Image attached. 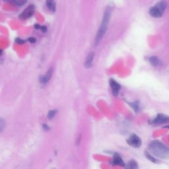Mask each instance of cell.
<instances>
[{"mask_svg":"<svg viewBox=\"0 0 169 169\" xmlns=\"http://www.w3.org/2000/svg\"><path fill=\"white\" fill-rule=\"evenodd\" d=\"M148 151L151 155L162 159H169V147L158 140H154L149 143Z\"/></svg>","mask_w":169,"mask_h":169,"instance_id":"1","label":"cell"},{"mask_svg":"<svg viewBox=\"0 0 169 169\" xmlns=\"http://www.w3.org/2000/svg\"><path fill=\"white\" fill-rule=\"evenodd\" d=\"M111 13H112V9L110 7H106V9L104 15H103L102 23H101V25L100 27H99L98 31H97L96 37H95L94 39V45L98 46V44L100 43L101 40L104 37L106 32L107 31L108 28V23L110 21V19L111 16Z\"/></svg>","mask_w":169,"mask_h":169,"instance_id":"2","label":"cell"},{"mask_svg":"<svg viewBox=\"0 0 169 169\" xmlns=\"http://www.w3.org/2000/svg\"><path fill=\"white\" fill-rule=\"evenodd\" d=\"M167 3L165 0H162L149 9V14L154 18H160L163 15Z\"/></svg>","mask_w":169,"mask_h":169,"instance_id":"3","label":"cell"},{"mask_svg":"<svg viewBox=\"0 0 169 169\" xmlns=\"http://www.w3.org/2000/svg\"><path fill=\"white\" fill-rule=\"evenodd\" d=\"M169 122V116L167 115L164 114H158L153 119L150 120L149 121V124L151 125L157 126L161 125L167 123Z\"/></svg>","mask_w":169,"mask_h":169,"instance_id":"4","label":"cell"},{"mask_svg":"<svg viewBox=\"0 0 169 169\" xmlns=\"http://www.w3.org/2000/svg\"><path fill=\"white\" fill-rule=\"evenodd\" d=\"M126 143L130 145V147L134 148H139L141 146V139L137 135L135 134H131L128 139H126Z\"/></svg>","mask_w":169,"mask_h":169,"instance_id":"5","label":"cell"},{"mask_svg":"<svg viewBox=\"0 0 169 169\" xmlns=\"http://www.w3.org/2000/svg\"><path fill=\"white\" fill-rule=\"evenodd\" d=\"M34 12H35V6L33 5H31L27 7V9L21 13L19 15V17L21 20L27 19L31 17L33 15Z\"/></svg>","mask_w":169,"mask_h":169,"instance_id":"6","label":"cell"},{"mask_svg":"<svg viewBox=\"0 0 169 169\" xmlns=\"http://www.w3.org/2000/svg\"><path fill=\"white\" fill-rule=\"evenodd\" d=\"M111 163L112 165L114 166H125L126 163L124 162L123 159L119 153H115L113 155V158L112 160Z\"/></svg>","mask_w":169,"mask_h":169,"instance_id":"7","label":"cell"},{"mask_svg":"<svg viewBox=\"0 0 169 169\" xmlns=\"http://www.w3.org/2000/svg\"><path fill=\"white\" fill-rule=\"evenodd\" d=\"M110 85L112 94L114 96H117L118 94H119L120 88H121V86H120V84L118 83H117L115 80L111 79H110Z\"/></svg>","mask_w":169,"mask_h":169,"instance_id":"8","label":"cell"},{"mask_svg":"<svg viewBox=\"0 0 169 169\" xmlns=\"http://www.w3.org/2000/svg\"><path fill=\"white\" fill-rule=\"evenodd\" d=\"M53 71H54V70H53V67H50L45 75L40 76L39 77L40 82H41V83H44V84L47 83L48 82L50 81V79H51L52 74H53Z\"/></svg>","mask_w":169,"mask_h":169,"instance_id":"9","label":"cell"},{"mask_svg":"<svg viewBox=\"0 0 169 169\" xmlns=\"http://www.w3.org/2000/svg\"><path fill=\"white\" fill-rule=\"evenodd\" d=\"M94 56V53L93 52H90L86 56L85 62H84V67L86 68H90L92 65Z\"/></svg>","mask_w":169,"mask_h":169,"instance_id":"10","label":"cell"},{"mask_svg":"<svg viewBox=\"0 0 169 169\" xmlns=\"http://www.w3.org/2000/svg\"><path fill=\"white\" fill-rule=\"evenodd\" d=\"M124 168L125 169H139V165L137 161L131 159L129 161L126 163L125 166H124Z\"/></svg>","mask_w":169,"mask_h":169,"instance_id":"11","label":"cell"},{"mask_svg":"<svg viewBox=\"0 0 169 169\" xmlns=\"http://www.w3.org/2000/svg\"><path fill=\"white\" fill-rule=\"evenodd\" d=\"M149 62L154 67H158L161 65V62L159 59L156 56H151L149 58Z\"/></svg>","mask_w":169,"mask_h":169,"instance_id":"12","label":"cell"},{"mask_svg":"<svg viewBox=\"0 0 169 169\" xmlns=\"http://www.w3.org/2000/svg\"><path fill=\"white\" fill-rule=\"evenodd\" d=\"M145 157H146L148 160H149L150 161L153 162V163H158V160H157V158H156L155 157H153V155H151V153H149V151H145Z\"/></svg>","mask_w":169,"mask_h":169,"instance_id":"13","label":"cell"},{"mask_svg":"<svg viewBox=\"0 0 169 169\" xmlns=\"http://www.w3.org/2000/svg\"><path fill=\"white\" fill-rule=\"evenodd\" d=\"M129 104L132 108L133 110L135 111V112L137 113L140 110V105H139L138 101H136V102H129Z\"/></svg>","mask_w":169,"mask_h":169,"instance_id":"14","label":"cell"},{"mask_svg":"<svg viewBox=\"0 0 169 169\" xmlns=\"http://www.w3.org/2000/svg\"><path fill=\"white\" fill-rule=\"evenodd\" d=\"M46 6L49 9H51L53 12L56 11V5L52 0H46Z\"/></svg>","mask_w":169,"mask_h":169,"instance_id":"15","label":"cell"},{"mask_svg":"<svg viewBox=\"0 0 169 169\" xmlns=\"http://www.w3.org/2000/svg\"><path fill=\"white\" fill-rule=\"evenodd\" d=\"M57 110H50L48 113V118L49 120H52L53 118L54 117L55 115L56 114Z\"/></svg>","mask_w":169,"mask_h":169,"instance_id":"16","label":"cell"},{"mask_svg":"<svg viewBox=\"0 0 169 169\" xmlns=\"http://www.w3.org/2000/svg\"><path fill=\"white\" fill-rule=\"evenodd\" d=\"M5 120H4L3 118H0V128H1L2 130H3V129L4 128V126H5Z\"/></svg>","mask_w":169,"mask_h":169,"instance_id":"17","label":"cell"},{"mask_svg":"<svg viewBox=\"0 0 169 169\" xmlns=\"http://www.w3.org/2000/svg\"><path fill=\"white\" fill-rule=\"evenodd\" d=\"M27 0H17V5L18 6H21L23 5L24 4L27 3Z\"/></svg>","mask_w":169,"mask_h":169,"instance_id":"18","label":"cell"},{"mask_svg":"<svg viewBox=\"0 0 169 169\" xmlns=\"http://www.w3.org/2000/svg\"><path fill=\"white\" fill-rule=\"evenodd\" d=\"M15 42L16 43H17L19 44H23L25 43V41H23L21 39H19V38H17L15 39Z\"/></svg>","mask_w":169,"mask_h":169,"instance_id":"19","label":"cell"},{"mask_svg":"<svg viewBox=\"0 0 169 169\" xmlns=\"http://www.w3.org/2000/svg\"><path fill=\"white\" fill-rule=\"evenodd\" d=\"M28 41L30 42L31 43H35L36 41H37V40H36L35 38L34 37H30L28 39Z\"/></svg>","mask_w":169,"mask_h":169,"instance_id":"20","label":"cell"},{"mask_svg":"<svg viewBox=\"0 0 169 169\" xmlns=\"http://www.w3.org/2000/svg\"><path fill=\"white\" fill-rule=\"evenodd\" d=\"M47 27L46 26H41V30L42 31V32H43V33H46V32L47 31Z\"/></svg>","mask_w":169,"mask_h":169,"instance_id":"21","label":"cell"},{"mask_svg":"<svg viewBox=\"0 0 169 169\" xmlns=\"http://www.w3.org/2000/svg\"><path fill=\"white\" fill-rule=\"evenodd\" d=\"M43 128H44V130H45V131L49 130V129H50L49 126H48L47 125H46V124H43Z\"/></svg>","mask_w":169,"mask_h":169,"instance_id":"22","label":"cell"},{"mask_svg":"<svg viewBox=\"0 0 169 169\" xmlns=\"http://www.w3.org/2000/svg\"><path fill=\"white\" fill-rule=\"evenodd\" d=\"M35 28L36 29H37V30H39V29H41V26H40V25H39V24H36V25H35Z\"/></svg>","mask_w":169,"mask_h":169,"instance_id":"23","label":"cell"},{"mask_svg":"<svg viewBox=\"0 0 169 169\" xmlns=\"http://www.w3.org/2000/svg\"><path fill=\"white\" fill-rule=\"evenodd\" d=\"M2 52H2V50L0 49V56H1V55L2 54Z\"/></svg>","mask_w":169,"mask_h":169,"instance_id":"24","label":"cell"},{"mask_svg":"<svg viewBox=\"0 0 169 169\" xmlns=\"http://www.w3.org/2000/svg\"><path fill=\"white\" fill-rule=\"evenodd\" d=\"M1 131H2V130H1V128H0V132H1Z\"/></svg>","mask_w":169,"mask_h":169,"instance_id":"25","label":"cell"},{"mask_svg":"<svg viewBox=\"0 0 169 169\" xmlns=\"http://www.w3.org/2000/svg\"><path fill=\"white\" fill-rule=\"evenodd\" d=\"M166 127H167V128L169 129V126H166Z\"/></svg>","mask_w":169,"mask_h":169,"instance_id":"26","label":"cell"}]
</instances>
